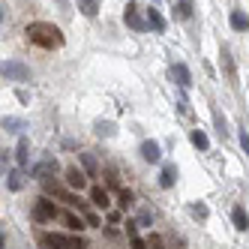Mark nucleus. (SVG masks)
<instances>
[{
  "mask_svg": "<svg viewBox=\"0 0 249 249\" xmlns=\"http://www.w3.org/2000/svg\"><path fill=\"white\" fill-rule=\"evenodd\" d=\"M174 180H177V168H174V165H165L162 174H159V186H162V189H171Z\"/></svg>",
  "mask_w": 249,
  "mask_h": 249,
  "instance_id": "9d476101",
  "label": "nucleus"
},
{
  "mask_svg": "<svg viewBox=\"0 0 249 249\" xmlns=\"http://www.w3.org/2000/svg\"><path fill=\"white\" fill-rule=\"evenodd\" d=\"M60 216V210L54 201H48V198H39L36 204H33V219L36 222H54Z\"/></svg>",
  "mask_w": 249,
  "mask_h": 249,
  "instance_id": "f03ea898",
  "label": "nucleus"
},
{
  "mask_svg": "<svg viewBox=\"0 0 249 249\" xmlns=\"http://www.w3.org/2000/svg\"><path fill=\"white\" fill-rule=\"evenodd\" d=\"M147 24H150L156 33H162V30H165V18L159 15V9H156V6H150V9H147Z\"/></svg>",
  "mask_w": 249,
  "mask_h": 249,
  "instance_id": "1a4fd4ad",
  "label": "nucleus"
},
{
  "mask_svg": "<svg viewBox=\"0 0 249 249\" xmlns=\"http://www.w3.org/2000/svg\"><path fill=\"white\" fill-rule=\"evenodd\" d=\"M192 12H195L192 0H180V3H177V15H180V18H192Z\"/></svg>",
  "mask_w": 249,
  "mask_h": 249,
  "instance_id": "aec40b11",
  "label": "nucleus"
},
{
  "mask_svg": "<svg viewBox=\"0 0 249 249\" xmlns=\"http://www.w3.org/2000/svg\"><path fill=\"white\" fill-rule=\"evenodd\" d=\"M3 78L6 81H27L30 78V69L24 63H18V60H6L3 63Z\"/></svg>",
  "mask_w": 249,
  "mask_h": 249,
  "instance_id": "20e7f679",
  "label": "nucleus"
},
{
  "mask_svg": "<svg viewBox=\"0 0 249 249\" xmlns=\"http://www.w3.org/2000/svg\"><path fill=\"white\" fill-rule=\"evenodd\" d=\"M141 156H144L147 162H159V159H162V150H159L156 141H144V144H141Z\"/></svg>",
  "mask_w": 249,
  "mask_h": 249,
  "instance_id": "0eeeda50",
  "label": "nucleus"
},
{
  "mask_svg": "<svg viewBox=\"0 0 249 249\" xmlns=\"http://www.w3.org/2000/svg\"><path fill=\"white\" fill-rule=\"evenodd\" d=\"M189 141H192V144L198 147V150H207V147H210V138H207V135H204L201 129H195V132L189 135Z\"/></svg>",
  "mask_w": 249,
  "mask_h": 249,
  "instance_id": "2eb2a0df",
  "label": "nucleus"
},
{
  "mask_svg": "<svg viewBox=\"0 0 249 249\" xmlns=\"http://www.w3.org/2000/svg\"><path fill=\"white\" fill-rule=\"evenodd\" d=\"M27 39L33 45H42V48H60L63 45V33L54 24H45V21H33L27 24Z\"/></svg>",
  "mask_w": 249,
  "mask_h": 249,
  "instance_id": "f257e3e1",
  "label": "nucleus"
},
{
  "mask_svg": "<svg viewBox=\"0 0 249 249\" xmlns=\"http://www.w3.org/2000/svg\"><path fill=\"white\" fill-rule=\"evenodd\" d=\"M3 129H9V132H21L24 123H21L18 117H3Z\"/></svg>",
  "mask_w": 249,
  "mask_h": 249,
  "instance_id": "4be33fe9",
  "label": "nucleus"
},
{
  "mask_svg": "<svg viewBox=\"0 0 249 249\" xmlns=\"http://www.w3.org/2000/svg\"><path fill=\"white\" fill-rule=\"evenodd\" d=\"M90 201L105 210V207H108V192H105L102 186H93V189H90Z\"/></svg>",
  "mask_w": 249,
  "mask_h": 249,
  "instance_id": "ddd939ff",
  "label": "nucleus"
},
{
  "mask_svg": "<svg viewBox=\"0 0 249 249\" xmlns=\"http://www.w3.org/2000/svg\"><path fill=\"white\" fill-rule=\"evenodd\" d=\"M15 159H18L21 168L27 165V159H30V144H27V138H18V150H15Z\"/></svg>",
  "mask_w": 249,
  "mask_h": 249,
  "instance_id": "4468645a",
  "label": "nucleus"
},
{
  "mask_svg": "<svg viewBox=\"0 0 249 249\" xmlns=\"http://www.w3.org/2000/svg\"><path fill=\"white\" fill-rule=\"evenodd\" d=\"M147 246H153V249H162V237H159V234H150V237H147Z\"/></svg>",
  "mask_w": 249,
  "mask_h": 249,
  "instance_id": "bb28decb",
  "label": "nucleus"
},
{
  "mask_svg": "<svg viewBox=\"0 0 249 249\" xmlns=\"http://www.w3.org/2000/svg\"><path fill=\"white\" fill-rule=\"evenodd\" d=\"M231 27L234 30H249V18L243 12H231Z\"/></svg>",
  "mask_w": 249,
  "mask_h": 249,
  "instance_id": "a211bd4d",
  "label": "nucleus"
},
{
  "mask_svg": "<svg viewBox=\"0 0 249 249\" xmlns=\"http://www.w3.org/2000/svg\"><path fill=\"white\" fill-rule=\"evenodd\" d=\"M240 147L246 150V156H249V135H246V129L240 132Z\"/></svg>",
  "mask_w": 249,
  "mask_h": 249,
  "instance_id": "cd10ccee",
  "label": "nucleus"
},
{
  "mask_svg": "<svg viewBox=\"0 0 249 249\" xmlns=\"http://www.w3.org/2000/svg\"><path fill=\"white\" fill-rule=\"evenodd\" d=\"M123 21H126L132 30H138V33H141V30H147V24L141 21V15H138V6H135V3L126 6V12H123Z\"/></svg>",
  "mask_w": 249,
  "mask_h": 249,
  "instance_id": "39448f33",
  "label": "nucleus"
},
{
  "mask_svg": "<svg viewBox=\"0 0 249 249\" xmlns=\"http://www.w3.org/2000/svg\"><path fill=\"white\" fill-rule=\"evenodd\" d=\"M81 162H84V168L90 171V174H96V162H93V159L87 156V153H81Z\"/></svg>",
  "mask_w": 249,
  "mask_h": 249,
  "instance_id": "393cba45",
  "label": "nucleus"
},
{
  "mask_svg": "<svg viewBox=\"0 0 249 249\" xmlns=\"http://www.w3.org/2000/svg\"><path fill=\"white\" fill-rule=\"evenodd\" d=\"M231 219H234V228H237V231H249V216H246L243 207H234V210H231Z\"/></svg>",
  "mask_w": 249,
  "mask_h": 249,
  "instance_id": "9b49d317",
  "label": "nucleus"
},
{
  "mask_svg": "<svg viewBox=\"0 0 249 249\" xmlns=\"http://www.w3.org/2000/svg\"><path fill=\"white\" fill-rule=\"evenodd\" d=\"M51 171H57V159H42L39 165H33V177H42V174H51Z\"/></svg>",
  "mask_w": 249,
  "mask_h": 249,
  "instance_id": "f8f14e48",
  "label": "nucleus"
},
{
  "mask_svg": "<svg viewBox=\"0 0 249 249\" xmlns=\"http://www.w3.org/2000/svg\"><path fill=\"white\" fill-rule=\"evenodd\" d=\"M189 213H192L195 219H207V216H210V210H207V204H192V207H189Z\"/></svg>",
  "mask_w": 249,
  "mask_h": 249,
  "instance_id": "5701e85b",
  "label": "nucleus"
},
{
  "mask_svg": "<svg viewBox=\"0 0 249 249\" xmlns=\"http://www.w3.org/2000/svg\"><path fill=\"white\" fill-rule=\"evenodd\" d=\"M96 135L111 138V135H114V123H111V120H96Z\"/></svg>",
  "mask_w": 249,
  "mask_h": 249,
  "instance_id": "6ab92c4d",
  "label": "nucleus"
},
{
  "mask_svg": "<svg viewBox=\"0 0 249 249\" xmlns=\"http://www.w3.org/2000/svg\"><path fill=\"white\" fill-rule=\"evenodd\" d=\"M129 246H132V249H150V246H147V240H141L138 234H135V237H129Z\"/></svg>",
  "mask_w": 249,
  "mask_h": 249,
  "instance_id": "a878e982",
  "label": "nucleus"
},
{
  "mask_svg": "<svg viewBox=\"0 0 249 249\" xmlns=\"http://www.w3.org/2000/svg\"><path fill=\"white\" fill-rule=\"evenodd\" d=\"M6 186H9L12 192H18V189H21V171H9V174H6Z\"/></svg>",
  "mask_w": 249,
  "mask_h": 249,
  "instance_id": "412c9836",
  "label": "nucleus"
},
{
  "mask_svg": "<svg viewBox=\"0 0 249 249\" xmlns=\"http://www.w3.org/2000/svg\"><path fill=\"white\" fill-rule=\"evenodd\" d=\"M171 78L180 84V87H189L192 84V75H189V66L186 63H174L171 66Z\"/></svg>",
  "mask_w": 249,
  "mask_h": 249,
  "instance_id": "423d86ee",
  "label": "nucleus"
},
{
  "mask_svg": "<svg viewBox=\"0 0 249 249\" xmlns=\"http://www.w3.org/2000/svg\"><path fill=\"white\" fill-rule=\"evenodd\" d=\"M129 204H132V192H129V189H123V192H120V207L126 210Z\"/></svg>",
  "mask_w": 249,
  "mask_h": 249,
  "instance_id": "b1692460",
  "label": "nucleus"
},
{
  "mask_svg": "<svg viewBox=\"0 0 249 249\" xmlns=\"http://www.w3.org/2000/svg\"><path fill=\"white\" fill-rule=\"evenodd\" d=\"M66 183L72 186V189H78V192H81V189L87 186V177H84L78 168H69V171H66Z\"/></svg>",
  "mask_w": 249,
  "mask_h": 249,
  "instance_id": "6e6552de",
  "label": "nucleus"
},
{
  "mask_svg": "<svg viewBox=\"0 0 249 249\" xmlns=\"http://www.w3.org/2000/svg\"><path fill=\"white\" fill-rule=\"evenodd\" d=\"M63 222H66V228H69V231H81V228H84L81 216H75V213H69V210L63 213Z\"/></svg>",
  "mask_w": 249,
  "mask_h": 249,
  "instance_id": "dca6fc26",
  "label": "nucleus"
},
{
  "mask_svg": "<svg viewBox=\"0 0 249 249\" xmlns=\"http://www.w3.org/2000/svg\"><path fill=\"white\" fill-rule=\"evenodd\" d=\"M84 216H87V222H90V225H99V216H96V213H90V210H84Z\"/></svg>",
  "mask_w": 249,
  "mask_h": 249,
  "instance_id": "c85d7f7f",
  "label": "nucleus"
},
{
  "mask_svg": "<svg viewBox=\"0 0 249 249\" xmlns=\"http://www.w3.org/2000/svg\"><path fill=\"white\" fill-rule=\"evenodd\" d=\"M78 9L87 15V18H93V15L99 12V3H96V0H78Z\"/></svg>",
  "mask_w": 249,
  "mask_h": 249,
  "instance_id": "f3484780",
  "label": "nucleus"
},
{
  "mask_svg": "<svg viewBox=\"0 0 249 249\" xmlns=\"http://www.w3.org/2000/svg\"><path fill=\"white\" fill-rule=\"evenodd\" d=\"M45 246L51 249H84L87 243L81 237H66V234H45Z\"/></svg>",
  "mask_w": 249,
  "mask_h": 249,
  "instance_id": "7ed1b4c3",
  "label": "nucleus"
}]
</instances>
